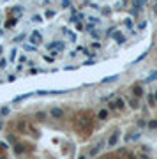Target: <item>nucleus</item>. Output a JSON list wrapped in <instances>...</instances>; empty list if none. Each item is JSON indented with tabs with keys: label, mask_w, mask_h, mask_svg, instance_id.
I'll use <instances>...</instances> for the list:
<instances>
[{
	"label": "nucleus",
	"mask_w": 157,
	"mask_h": 159,
	"mask_svg": "<svg viewBox=\"0 0 157 159\" xmlns=\"http://www.w3.org/2000/svg\"><path fill=\"white\" fill-rule=\"evenodd\" d=\"M97 159H147V157L139 150L122 147V148H116V150H110V152H106L103 156H99Z\"/></svg>",
	"instance_id": "1"
}]
</instances>
